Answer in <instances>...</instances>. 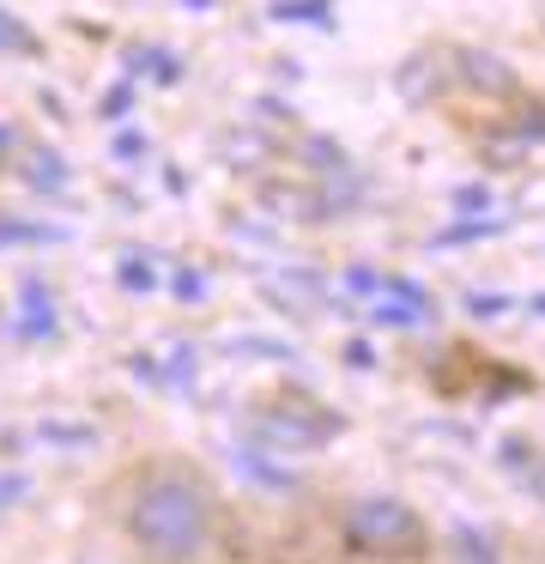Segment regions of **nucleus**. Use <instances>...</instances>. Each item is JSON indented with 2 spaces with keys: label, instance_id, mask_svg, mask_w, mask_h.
<instances>
[{
  "label": "nucleus",
  "instance_id": "nucleus-1",
  "mask_svg": "<svg viewBox=\"0 0 545 564\" xmlns=\"http://www.w3.org/2000/svg\"><path fill=\"white\" fill-rule=\"evenodd\" d=\"M109 528L133 564H218L225 491L194 455H140L109 486Z\"/></svg>",
  "mask_w": 545,
  "mask_h": 564
},
{
  "label": "nucleus",
  "instance_id": "nucleus-2",
  "mask_svg": "<svg viewBox=\"0 0 545 564\" xmlns=\"http://www.w3.org/2000/svg\"><path fill=\"white\" fill-rule=\"evenodd\" d=\"M339 540L363 564H424L436 552V534L424 510L400 491H358L339 503Z\"/></svg>",
  "mask_w": 545,
  "mask_h": 564
}]
</instances>
